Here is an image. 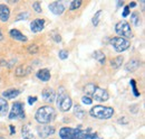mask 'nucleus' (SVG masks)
<instances>
[{
  "instance_id": "cd10ccee",
  "label": "nucleus",
  "mask_w": 145,
  "mask_h": 139,
  "mask_svg": "<svg viewBox=\"0 0 145 139\" xmlns=\"http://www.w3.org/2000/svg\"><path fill=\"white\" fill-rule=\"evenodd\" d=\"M131 18H132V21L134 23V25H135V26H140V24H141V20H140V16H138L136 13L132 14Z\"/></svg>"
},
{
  "instance_id": "423d86ee",
  "label": "nucleus",
  "mask_w": 145,
  "mask_h": 139,
  "mask_svg": "<svg viewBox=\"0 0 145 139\" xmlns=\"http://www.w3.org/2000/svg\"><path fill=\"white\" fill-rule=\"evenodd\" d=\"M109 44L114 47V50L117 53L125 52L131 46V43L128 39H125L123 37H114L109 40Z\"/></svg>"
},
{
  "instance_id": "f03ea898",
  "label": "nucleus",
  "mask_w": 145,
  "mask_h": 139,
  "mask_svg": "<svg viewBox=\"0 0 145 139\" xmlns=\"http://www.w3.org/2000/svg\"><path fill=\"white\" fill-rule=\"evenodd\" d=\"M56 117V111L50 105L40 107L35 113V119L40 124H48L53 121Z\"/></svg>"
},
{
  "instance_id": "c9c22d12",
  "label": "nucleus",
  "mask_w": 145,
  "mask_h": 139,
  "mask_svg": "<svg viewBox=\"0 0 145 139\" xmlns=\"http://www.w3.org/2000/svg\"><path fill=\"white\" fill-rule=\"evenodd\" d=\"M28 16H29V15H28L27 13H25V14H24V13H21V14H19V15H18V17H17V20H21L22 18L25 19V18H27Z\"/></svg>"
},
{
  "instance_id": "6e6552de",
  "label": "nucleus",
  "mask_w": 145,
  "mask_h": 139,
  "mask_svg": "<svg viewBox=\"0 0 145 139\" xmlns=\"http://www.w3.org/2000/svg\"><path fill=\"white\" fill-rule=\"evenodd\" d=\"M55 127L53 126H48V124H40L37 127V132H38V136L40 138L45 139L50 137L52 135L55 134Z\"/></svg>"
},
{
  "instance_id": "2f4dec72",
  "label": "nucleus",
  "mask_w": 145,
  "mask_h": 139,
  "mask_svg": "<svg viewBox=\"0 0 145 139\" xmlns=\"http://www.w3.org/2000/svg\"><path fill=\"white\" fill-rule=\"evenodd\" d=\"M33 8L36 10V13H38V14L42 11V10H41V7H40V3H39L38 1H36V2H34V3H33Z\"/></svg>"
},
{
  "instance_id": "9b49d317",
  "label": "nucleus",
  "mask_w": 145,
  "mask_h": 139,
  "mask_svg": "<svg viewBox=\"0 0 145 139\" xmlns=\"http://www.w3.org/2000/svg\"><path fill=\"white\" fill-rule=\"evenodd\" d=\"M45 27V19H41V18H37L35 20L31 21L30 24V29L33 33H39L44 29Z\"/></svg>"
},
{
  "instance_id": "a878e982",
  "label": "nucleus",
  "mask_w": 145,
  "mask_h": 139,
  "mask_svg": "<svg viewBox=\"0 0 145 139\" xmlns=\"http://www.w3.org/2000/svg\"><path fill=\"white\" fill-rule=\"evenodd\" d=\"M80 6H82V0H72L69 9H71V10H76V9H78Z\"/></svg>"
},
{
  "instance_id": "473e14b6",
  "label": "nucleus",
  "mask_w": 145,
  "mask_h": 139,
  "mask_svg": "<svg viewBox=\"0 0 145 139\" xmlns=\"http://www.w3.org/2000/svg\"><path fill=\"white\" fill-rule=\"evenodd\" d=\"M129 13H131V10H129V7H128V6H125V7H124V10H123V14H122V15H123V17L126 18L127 16L129 15Z\"/></svg>"
},
{
  "instance_id": "9d476101",
  "label": "nucleus",
  "mask_w": 145,
  "mask_h": 139,
  "mask_svg": "<svg viewBox=\"0 0 145 139\" xmlns=\"http://www.w3.org/2000/svg\"><path fill=\"white\" fill-rule=\"evenodd\" d=\"M41 97L42 99L48 102V103H53L55 101V97H56V93H55L54 89L52 87H45L42 90V93H41Z\"/></svg>"
},
{
  "instance_id": "39448f33",
  "label": "nucleus",
  "mask_w": 145,
  "mask_h": 139,
  "mask_svg": "<svg viewBox=\"0 0 145 139\" xmlns=\"http://www.w3.org/2000/svg\"><path fill=\"white\" fill-rule=\"evenodd\" d=\"M115 32L120 35V37H123L125 39L133 37V33H132L131 26H129V24L127 21H125V20L118 21L115 25Z\"/></svg>"
},
{
  "instance_id": "20e7f679",
  "label": "nucleus",
  "mask_w": 145,
  "mask_h": 139,
  "mask_svg": "<svg viewBox=\"0 0 145 139\" xmlns=\"http://www.w3.org/2000/svg\"><path fill=\"white\" fill-rule=\"evenodd\" d=\"M72 105V99L66 94L65 92V89L64 87H60L58 90V97H57V107L59 108L60 111L63 112H66L68 110H71Z\"/></svg>"
},
{
  "instance_id": "5701e85b",
  "label": "nucleus",
  "mask_w": 145,
  "mask_h": 139,
  "mask_svg": "<svg viewBox=\"0 0 145 139\" xmlns=\"http://www.w3.org/2000/svg\"><path fill=\"white\" fill-rule=\"evenodd\" d=\"M95 89H96V85H95L94 83H88L86 87H84V92L86 93V95H87V97H89V95H93V93H94Z\"/></svg>"
},
{
  "instance_id": "dca6fc26",
  "label": "nucleus",
  "mask_w": 145,
  "mask_h": 139,
  "mask_svg": "<svg viewBox=\"0 0 145 139\" xmlns=\"http://www.w3.org/2000/svg\"><path fill=\"white\" fill-rule=\"evenodd\" d=\"M140 65H141V62L138 60L132 58L131 61H128V63L125 65V70L128 71V72H134V71H136L140 68Z\"/></svg>"
},
{
  "instance_id": "f8f14e48",
  "label": "nucleus",
  "mask_w": 145,
  "mask_h": 139,
  "mask_svg": "<svg viewBox=\"0 0 145 139\" xmlns=\"http://www.w3.org/2000/svg\"><path fill=\"white\" fill-rule=\"evenodd\" d=\"M48 7H49L50 11H52L53 14H55V15H61V14L65 11V6H64V3L59 2V1H54V2H52Z\"/></svg>"
},
{
  "instance_id": "f704fd0d",
  "label": "nucleus",
  "mask_w": 145,
  "mask_h": 139,
  "mask_svg": "<svg viewBox=\"0 0 145 139\" xmlns=\"http://www.w3.org/2000/svg\"><path fill=\"white\" fill-rule=\"evenodd\" d=\"M36 101H37V97H28V103L30 104V105H33Z\"/></svg>"
},
{
  "instance_id": "2eb2a0df",
  "label": "nucleus",
  "mask_w": 145,
  "mask_h": 139,
  "mask_svg": "<svg viewBox=\"0 0 145 139\" xmlns=\"http://www.w3.org/2000/svg\"><path fill=\"white\" fill-rule=\"evenodd\" d=\"M36 75H37V77H38L40 81H42V82H47V81L50 80V72H49L48 69L39 70L36 73Z\"/></svg>"
},
{
  "instance_id": "4468645a",
  "label": "nucleus",
  "mask_w": 145,
  "mask_h": 139,
  "mask_svg": "<svg viewBox=\"0 0 145 139\" xmlns=\"http://www.w3.org/2000/svg\"><path fill=\"white\" fill-rule=\"evenodd\" d=\"M9 17H10V9H9V7L3 5V3H1L0 5V20L6 23L9 19Z\"/></svg>"
},
{
  "instance_id": "c85d7f7f",
  "label": "nucleus",
  "mask_w": 145,
  "mask_h": 139,
  "mask_svg": "<svg viewBox=\"0 0 145 139\" xmlns=\"http://www.w3.org/2000/svg\"><path fill=\"white\" fill-rule=\"evenodd\" d=\"M38 50H39V47L37 44H31L28 46V52L30 54H36V53H38Z\"/></svg>"
},
{
  "instance_id": "b1692460",
  "label": "nucleus",
  "mask_w": 145,
  "mask_h": 139,
  "mask_svg": "<svg viewBox=\"0 0 145 139\" xmlns=\"http://www.w3.org/2000/svg\"><path fill=\"white\" fill-rule=\"evenodd\" d=\"M30 70H31V68H28V69L26 70L24 66H18L17 70H16V75L17 76H24V75L28 74L30 72Z\"/></svg>"
},
{
  "instance_id": "6ab92c4d",
  "label": "nucleus",
  "mask_w": 145,
  "mask_h": 139,
  "mask_svg": "<svg viewBox=\"0 0 145 139\" xmlns=\"http://www.w3.org/2000/svg\"><path fill=\"white\" fill-rule=\"evenodd\" d=\"M123 62H124V57L123 56H117V57L110 60V66L113 69H118V68L122 66Z\"/></svg>"
},
{
  "instance_id": "58836bf2",
  "label": "nucleus",
  "mask_w": 145,
  "mask_h": 139,
  "mask_svg": "<svg viewBox=\"0 0 145 139\" xmlns=\"http://www.w3.org/2000/svg\"><path fill=\"white\" fill-rule=\"evenodd\" d=\"M135 6H136V3H135V2H132V3H129V5H128V7H129V8H131V7L133 8V7H135Z\"/></svg>"
},
{
  "instance_id": "7ed1b4c3",
  "label": "nucleus",
  "mask_w": 145,
  "mask_h": 139,
  "mask_svg": "<svg viewBox=\"0 0 145 139\" xmlns=\"http://www.w3.org/2000/svg\"><path fill=\"white\" fill-rule=\"evenodd\" d=\"M89 115L93 118L96 119H102V120H107L110 119L114 115V109L110 107H104V105H95L89 110Z\"/></svg>"
},
{
  "instance_id": "c756f323",
  "label": "nucleus",
  "mask_w": 145,
  "mask_h": 139,
  "mask_svg": "<svg viewBox=\"0 0 145 139\" xmlns=\"http://www.w3.org/2000/svg\"><path fill=\"white\" fill-rule=\"evenodd\" d=\"M68 52L66 51V50H60L59 53H58V56H59V58L60 60H66V58H68Z\"/></svg>"
},
{
  "instance_id": "f257e3e1",
  "label": "nucleus",
  "mask_w": 145,
  "mask_h": 139,
  "mask_svg": "<svg viewBox=\"0 0 145 139\" xmlns=\"http://www.w3.org/2000/svg\"><path fill=\"white\" fill-rule=\"evenodd\" d=\"M59 136L61 139H98L97 134H93L89 128L84 130L82 128L63 127L59 130Z\"/></svg>"
},
{
  "instance_id": "4be33fe9",
  "label": "nucleus",
  "mask_w": 145,
  "mask_h": 139,
  "mask_svg": "<svg viewBox=\"0 0 145 139\" xmlns=\"http://www.w3.org/2000/svg\"><path fill=\"white\" fill-rule=\"evenodd\" d=\"M8 112V102L0 98V116H6Z\"/></svg>"
},
{
  "instance_id": "ddd939ff",
  "label": "nucleus",
  "mask_w": 145,
  "mask_h": 139,
  "mask_svg": "<svg viewBox=\"0 0 145 139\" xmlns=\"http://www.w3.org/2000/svg\"><path fill=\"white\" fill-rule=\"evenodd\" d=\"M19 94H20V90L9 89V90H6V91L2 92V98H5L6 100H11V99L17 98Z\"/></svg>"
},
{
  "instance_id": "1a4fd4ad",
  "label": "nucleus",
  "mask_w": 145,
  "mask_h": 139,
  "mask_svg": "<svg viewBox=\"0 0 145 139\" xmlns=\"http://www.w3.org/2000/svg\"><path fill=\"white\" fill-rule=\"evenodd\" d=\"M91 97H93L94 100H96V101H98V102H105V101L108 100L109 94L105 89L96 87V89H95V91H94V93H93Z\"/></svg>"
},
{
  "instance_id": "412c9836",
  "label": "nucleus",
  "mask_w": 145,
  "mask_h": 139,
  "mask_svg": "<svg viewBox=\"0 0 145 139\" xmlns=\"http://www.w3.org/2000/svg\"><path fill=\"white\" fill-rule=\"evenodd\" d=\"M74 115H75L78 119H83V118H84V116H85V111L82 109V107H80V105L76 104V105L74 107Z\"/></svg>"
},
{
  "instance_id": "ea45409f",
  "label": "nucleus",
  "mask_w": 145,
  "mask_h": 139,
  "mask_svg": "<svg viewBox=\"0 0 145 139\" xmlns=\"http://www.w3.org/2000/svg\"><path fill=\"white\" fill-rule=\"evenodd\" d=\"M0 65H1V66H5V65H7V62H5V61H1V62H0Z\"/></svg>"
},
{
  "instance_id": "393cba45",
  "label": "nucleus",
  "mask_w": 145,
  "mask_h": 139,
  "mask_svg": "<svg viewBox=\"0 0 145 139\" xmlns=\"http://www.w3.org/2000/svg\"><path fill=\"white\" fill-rule=\"evenodd\" d=\"M102 10H98L95 15H94V17H93V19H91V23H93V25L94 26H97L98 24H99V17L102 16Z\"/></svg>"
},
{
  "instance_id": "7c9ffc66",
  "label": "nucleus",
  "mask_w": 145,
  "mask_h": 139,
  "mask_svg": "<svg viewBox=\"0 0 145 139\" xmlns=\"http://www.w3.org/2000/svg\"><path fill=\"white\" fill-rule=\"evenodd\" d=\"M82 102H83L84 104H86V105H89V104L93 103V99H91V97L84 95V97L82 98Z\"/></svg>"
},
{
  "instance_id": "72a5a7b5",
  "label": "nucleus",
  "mask_w": 145,
  "mask_h": 139,
  "mask_svg": "<svg viewBox=\"0 0 145 139\" xmlns=\"http://www.w3.org/2000/svg\"><path fill=\"white\" fill-rule=\"evenodd\" d=\"M53 34H54L53 39H54L56 43H60V42H61V36H60L59 34H57V33H55V32L53 33Z\"/></svg>"
},
{
  "instance_id": "bb28decb",
  "label": "nucleus",
  "mask_w": 145,
  "mask_h": 139,
  "mask_svg": "<svg viewBox=\"0 0 145 139\" xmlns=\"http://www.w3.org/2000/svg\"><path fill=\"white\" fill-rule=\"evenodd\" d=\"M129 84H131V87H132L134 95H135V97H140V92L137 91V87H136V81H135V80H131V81H129Z\"/></svg>"
},
{
  "instance_id": "4c0bfd02",
  "label": "nucleus",
  "mask_w": 145,
  "mask_h": 139,
  "mask_svg": "<svg viewBox=\"0 0 145 139\" xmlns=\"http://www.w3.org/2000/svg\"><path fill=\"white\" fill-rule=\"evenodd\" d=\"M9 127H10V134H11V135H14V134L16 132V128H15V126H12V124H10Z\"/></svg>"
},
{
  "instance_id": "79ce46f5",
  "label": "nucleus",
  "mask_w": 145,
  "mask_h": 139,
  "mask_svg": "<svg viewBox=\"0 0 145 139\" xmlns=\"http://www.w3.org/2000/svg\"><path fill=\"white\" fill-rule=\"evenodd\" d=\"M3 39V36H2V33H1V30H0V40H2Z\"/></svg>"
},
{
  "instance_id": "0eeeda50",
  "label": "nucleus",
  "mask_w": 145,
  "mask_h": 139,
  "mask_svg": "<svg viewBox=\"0 0 145 139\" xmlns=\"http://www.w3.org/2000/svg\"><path fill=\"white\" fill-rule=\"evenodd\" d=\"M8 118L10 120L25 119V108H24V104L21 103V102H15L11 105V109H10Z\"/></svg>"
},
{
  "instance_id": "37998d69",
  "label": "nucleus",
  "mask_w": 145,
  "mask_h": 139,
  "mask_svg": "<svg viewBox=\"0 0 145 139\" xmlns=\"http://www.w3.org/2000/svg\"><path fill=\"white\" fill-rule=\"evenodd\" d=\"M0 139H5V138H3V137H1V136H0Z\"/></svg>"
},
{
  "instance_id": "e433bc0d",
  "label": "nucleus",
  "mask_w": 145,
  "mask_h": 139,
  "mask_svg": "<svg viewBox=\"0 0 145 139\" xmlns=\"http://www.w3.org/2000/svg\"><path fill=\"white\" fill-rule=\"evenodd\" d=\"M127 122H128V121L125 119V117H121V118L118 119V123H124V124H126Z\"/></svg>"
},
{
  "instance_id": "a19ab883",
  "label": "nucleus",
  "mask_w": 145,
  "mask_h": 139,
  "mask_svg": "<svg viewBox=\"0 0 145 139\" xmlns=\"http://www.w3.org/2000/svg\"><path fill=\"white\" fill-rule=\"evenodd\" d=\"M117 5H118V6H123V5H124V2H123V1H121V0H120V1H118V2H117Z\"/></svg>"
},
{
  "instance_id": "f3484780",
  "label": "nucleus",
  "mask_w": 145,
  "mask_h": 139,
  "mask_svg": "<svg viewBox=\"0 0 145 139\" xmlns=\"http://www.w3.org/2000/svg\"><path fill=\"white\" fill-rule=\"evenodd\" d=\"M21 136H22V139H36L28 124H25L21 128Z\"/></svg>"
},
{
  "instance_id": "a211bd4d",
  "label": "nucleus",
  "mask_w": 145,
  "mask_h": 139,
  "mask_svg": "<svg viewBox=\"0 0 145 139\" xmlns=\"http://www.w3.org/2000/svg\"><path fill=\"white\" fill-rule=\"evenodd\" d=\"M10 36L11 38H14L15 40H19V42H27V37L25 35H22L18 29H11L10 30Z\"/></svg>"
},
{
  "instance_id": "aec40b11",
  "label": "nucleus",
  "mask_w": 145,
  "mask_h": 139,
  "mask_svg": "<svg viewBox=\"0 0 145 139\" xmlns=\"http://www.w3.org/2000/svg\"><path fill=\"white\" fill-rule=\"evenodd\" d=\"M93 57H94L95 60H97L102 65L105 64V60H106V57H105V54L102 52V51H95L94 54H93Z\"/></svg>"
}]
</instances>
